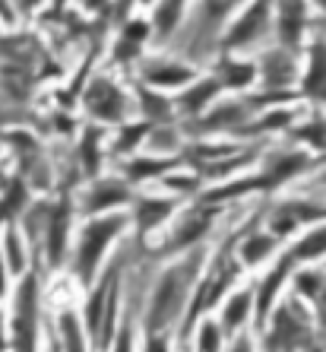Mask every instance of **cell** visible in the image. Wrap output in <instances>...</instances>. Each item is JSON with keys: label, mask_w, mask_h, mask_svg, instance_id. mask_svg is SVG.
Masks as SVG:
<instances>
[{"label": "cell", "mask_w": 326, "mask_h": 352, "mask_svg": "<svg viewBox=\"0 0 326 352\" xmlns=\"http://www.w3.org/2000/svg\"><path fill=\"white\" fill-rule=\"evenodd\" d=\"M200 263H203V251H194L184 263L172 267L159 279V286L152 292V302H149V330L152 333H162L165 327H172L174 318L184 311V305L190 298V289L196 283V273H200Z\"/></svg>", "instance_id": "6da1fadb"}, {"label": "cell", "mask_w": 326, "mask_h": 352, "mask_svg": "<svg viewBox=\"0 0 326 352\" xmlns=\"http://www.w3.org/2000/svg\"><path fill=\"white\" fill-rule=\"evenodd\" d=\"M314 340V320L301 298H286L279 305L272 318L266 320V336H263V349L266 352H298L310 346Z\"/></svg>", "instance_id": "7a4b0ae2"}, {"label": "cell", "mask_w": 326, "mask_h": 352, "mask_svg": "<svg viewBox=\"0 0 326 352\" xmlns=\"http://www.w3.org/2000/svg\"><path fill=\"white\" fill-rule=\"evenodd\" d=\"M127 226V216H105V219L89 222L80 235V248H76V276L82 279V286H89L95 276V267L105 254V248L111 245V238L121 235Z\"/></svg>", "instance_id": "3957f363"}, {"label": "cell", "mask_w": 326, "mask_h": 352, "mask_svg": "<svg viewBox=\"0 0 326 352\" xmlns=\"http://www.w3.org/2000/svg\"><path fill=\"white\" fill-rule=\"evenodd\" d=\"M294 257L288 254H282L276 263H272V270L266 273V276L253 286V295H257V305H253V318H257V327H266V320L272 318V311L279 308V295H282V286H286L288 279H292V273H294Z\"/></svg>", "instance_id": "277c9868"}, {"label": "cell", "mask_w": 326, "mask_h": 352, "mask_svg": "<svg viewBox=\"0 0 326 352\" xmlns=\"http://www.w3.org/2000/svg\"><path fill=\"white\" fill-rule=\"evenodd\" d=\"M260 86L272 96L279 92H292V86L301 80V70H298V60H294L292 51L286 48H272L260 58Z\"/></svg>", "instance_id": "5b68a950"}, {"label": "cell", "mask_w": 326, "mask_h": 352, "mask_svg": "<svg viewBox=\"0 0 326 352\" xmlns=\"http://www.w3.org/2000/svg\"><path fill=\"white\" fill-rule=\"evenodd\" d=\"M320 219H326V206L310 204V200H282L269 216V232L276 238H288L294 229H301L307 222L317 226Z\"/></svg>", "instance_id": "8992f818"}, {"label": "cell", "mask_w": 326, "mask_h": 352, "mask_svg": "<svg viewBox=\"0 0 326 352\" xmlns=\"http://www.w3.org/2000/svg\"><path fill=\"white\" fill-rule=\"evenodd\" d=\"M269 25H272V7L266 3H253V7H244L241 10V16L229 25V32H225V48L235 51V48H247L253 45L257 38H263Z\"/></svg>", "instance_id": "52a82bcc"}, {"label": "cell", "mask_w": 326, "mask_h": 352, "mask_svg": "<svg viewBox=\"0 0 326 352\" xmlns=\"http://www.w3.org/2000/svg\"><path fill=\"white\" fill-rule=\"evenodd\" d=\"M307 19H310V10L304 3H282L276 10V35H279V48L286 51H298L304 41V32H307Z\"/></svg>", "instance_id": "ba28073f"}, {"label": "cell", "mask_w": 326, "mask_h": 352, "mask_svg": "<svg viewBox=\"0 0 326 352\" xmlns=\"http://www.w3.org/2000/svg\"><path fill=\"white\" fill-rule=\"evenodd\" d=\"M301 96L310 102H326V41H310L307 60L301 70Z\"/></svg>", "instance_id": "9c48e42d"}, {"label": "cell", "mask_w": 326, "mask_h": 352, "mask_svg": "<svg viewBox=\"0 0 326 352\" xmlns=\"http://www.w3.org/2000/svg\"><path fill=\"white\" fill-rule=\"evenodd\" d=\"M314 165V159L301 149H288V153H276V156L266 162V168L260 172L263 188H276V184H286V181L304 175Z\"/></svg>", "instance_id": "30bf717a"}, {"label": "cell", "mask_w": 326, "mask_h": 352, "mask_svg": "<svg viewBox=\"0 0 326 352\" xmlns=\"http://www.w3.org/2000/svg\"><path fill=\"white\" fill-rule=\"evenodd\" d=\"M86 108L102 121H121L124 118V96L111 80H95L86 89Z\"/></svg>", "instance_id": "8fae6325"}, {"label": "cell", "mask_w": 326, "mask_h": 352, "mask_svg": "<svg viewBox=\"0 0 326 352\" xmlns=\"http://www.w3.org/2000/svg\"><path fill=\"white\" fill-rule=\"evenodd\" d=\"M16 352H35V279H23L16 302Z\"/></svg>", "instance_id": "7c38bea8"}, {"label": "cell", "mask_w": 326, "mask_h": 352, "mask_svg": "<svg viewBox=\"0 0 326 352\" xmlns=\"http://www.w3.org/2000/svg\"><path fill=\"white\" fill-rule=\"evenodd\" d=\"M253 305H257V295H253L251 286L231 292L229 298L222 302V320H219V327L229 330V333H244V324L251 320Z\"/></svg>", "instance_id": "4fadbf2b"}, {"label": "cell", "mask_w": 326, "mask_h": 352, "mask_svg": "<svg viewBox=\"0 0 326 352\" xmlns=\"http://www.w3.org/2000/svg\"><path fill=\"white\" fill-rule=\"evenodd\" d=\"M279 251V238L272 232H244L241 245H237V257L244 267H257V263H266L269 257Z\"/></svg>", "instance_id": "5bb4252c"}, {"label": "cell", "mask_w": 326, "mask_h": 352, "mask_svg": "<svg viewBox=\"0 0 326 352\" xmlns=\"http://www.w3.org/2000/svg\"><path fill=\"white\" fill-rule=\"evenodd\" d=\"M288 254L294 257V263H317L326 257V222H317L314 229H307L292 248Z\"/></svg>", "instance_id": "9a60e30c"}, {"label": "cell", "mask_w": 326, "mask_h": 352, "mask_svg": "<svg viewBox=\"0 0 326 352\" xmlns=\"http://www.w3.org/2000/svg\"><path fill=\"white\" fill-rule=\"evenodd\" d=\"M257 80H260V67L253 64V60L225 58V64L219 70V82L225 89H251Z\"/></svg>", "instance_id": "2e32d148"}, {"label": "cell", "mask_w": 326, "mask_h": 352, "mask_svg": "<svg viewBox=\"0 0 326 352\" xmlns=\"http://www.w3.org/2000/svg\"><path fill=\"white\" fill-rule=\"evenodd\" d=\"M209 222H212V213H209V210H190V213L181 219L178 229H174L172 245H174V248H190V245H196V241H200V238L209 232Z\"/></svg>", "instance_id": "e0dca14e"}, {"label": "cell", "mask_w": 326, "mask_h": 352, "mask_svg": "<svg viewBox=\"0 0 326 352\" xmlns=\"http://www.w3.org/2000/svg\"><path fill=\"white\" fill-rule=\"evenodd\" d=\"M225 89L219 82V76H209V80H200L194 86V89H187L184 96L178 98V108L184 111V115H196V111H203L206 105H209L212 98L219 96V92Z\"/></svg>", "instance_id": "ac0fdd59"}, {"label": "cell", "mask_w": 326, "mask_h": 352, "mask_svg": "<svg viewBox=\"0 0 326 352\" xmlns=\"http://www.w3.org/2000/svg\"><path fill=\"white\" fill-rule=\"evenodd\" d=\"M51 232H48V257L51 263H60L64 257V245H67V226H70V206L60 204L54 213H51Z\"/></svg>", "instance_id": "d6986e66"}, {"label": "cell", "mask_w": 326, "mask_h": 352, "mask_svg": "<svg viewBox=\"0 0 326 352\" xmlns=\"http://www.w3.org/2000/svg\"><path fill=\"white\" fill-rule=\"evenodd\" d=\"M146 80L155 86H187L194 80V70L181 64H152L146 70Z\"/></svg>", "instance_id": "ffe728a7"}, {"label": "cell", "mask_w": 326, "mask_h": 352, "mask_svg": "<svg viewBox=\"0 0 326 352\" xmlns=\"http://www.w3.org/2000/svg\"><path fill=\"white\" fill-rule=\"evenodd\" d=\"M174 210L172 200H143L139 204V213H137V222H139V229L146 232L152 229V226H159L162 219H168Z\"/></svg>", "instance_id": "44dd1931"}, {"label": "cell", "mask_w": 326, "mask_h": 352, "mask_svg": "<svg viewBox=\"0 0 326 352\" xmlns=\"http://www.w3.org/2000/svg\"><path fill=\"white\" fill-rule=\"evenodd\" d=\"M121 200H127V190L121 188V184H115V181H108V184H98L95 190L89 194V210H105V206H115L121 204Z\"/></svg>", "instance_id": "7402d4cb"}, {"label": "cell", "mask_w": 326, "mask_h": 352, "mask_svg": "<svg viewBox=\"0 0 326 352\" xmlns=\"http://www.w3.org/2000/svg\"><path fill=\"white\" fill-rule=\"evenodd\" d=\"M196 352H222V327L216 320H203V324H200Z\"/></svg>", "instance_id": "603a6c76"}, {"label": "cell", "mask_w": 326, "mask_h": 352, "mask_svg": "<svg viewBox=\"0 0 326 352\" xmlns=\"http://www.w3.org/2000/svg\"><path fill=\"white\" fill-rule=\"evenodd\" d=\"M294 121V111L292 108H272V111H266V115L257 118V131H282V127H288V124Z\"/></svg>", "instance_id": "cb8c5ba5"}, {"label": "cell", "mask_w": 326, "mask_h": 352, "mask_svg": "<svg viewBox=\"0 0 326 352\" xmlns=\"http://www.w3.org/2000/svg\"><path fill=\"white\" fill-rule=\"evenodd\" d=\"M181 16H184V7L181 3H162V7H155V23H159V32L168 35L174 29V25L181 23Z\"/></svg>", "instance_id": "d4e9b609"}, {"label": "cell", "mask_w": 326, "mask_h": 352, "mask_svg": "<svg viewBox=\"0 0 326 352\" xmlns=\"http://www.w3.org/2000/svg\"><path fill=\"white\" fill-rule=\"evenodd\" d=\"M60 330H64V346H67V352H86V349H82L80 324H76V318H73L70 311L60 318Z\"/></svg>", "instance_id": "484cf974"}, {"label": "cell", "mask_w": 326, "mask_h": 352, "mask_svg": "<svg viewBox=\"0 0 326 352\" xmlns=\"http://www.w3.org/2000/svg\"><path fill=\"white\" fill-rule=\"evenodd\" d=\"M172 165H174L172 159H162V162H152V159H146V162H133L130 168H127V175H130L133 181H139V178H152V175L168 172Z\"/></svg>", "instance_id": "4316f807"}, {"label": "cell", "mask_w": 326, "mask_h": 352, "mask_svg": "<svg viewBox=\"0 0 326 352\" xmlns=\"http://www.w3.org/2000/svg\"><path fill=\"white\" fill-rule=\"evenodd\" d=\"M3 248H7V257H10V270H13V273H23L25 257H23V245H19V235H16V232H7V238H3Z\"/></svg>", "instance_id": "83f0119b"}, {"label": "cell", "mask_w": 326, "mask_h": 352, "mask_svg": "<svg viewBox=\"0 0 326 352\" xmlns=\"http://www.w3.org/2000/svg\"><path fill=\"white\" fill-rule=\"evenodd\" d=\"M143 108H146V115H155V121L172 115V105L162 96H152V92H143Z\"/></svg>", "instance_id": "f1b7e54d"}, {"label": "cell", "mask_w": 326, "mask_h": 352, "mask_svg": "<svg viewBox=\"0 0 326 352\" xmlns=\"http://www.w3.org/2000/svg\"><path fill=\"white\" fill-rule=\"evenodd\" d=\"M115 352H133V333H130V324L121 330V336H117V346Z\"/></svg>", "instance_id": "f546056e"}, {"label": "cell", "mask_w": 326, "mask_h": 352, "mask_svg": "<svg viewBox=\"0 0 326 352\" xmlns=\"http://www.w3.org/2000/svg\"><path fill=\"white\" fill-rule=\"evenodd\" d=\"M229 352H253V340H251V333H237V340L231 343V349Z\"/></svg>", "instance_id": "4dcf8cb0"}, {"label": "cell", "mask_w": 326, "mask_h": 352, "mask_svg": "<svg viewBox=\"0 0 326 352\" xmlns=\"http://www.w3.org/2000/svg\"><path fill=\"white\" fill-rule=\"evenodd\" d=\"M146 352H168V346H165V336L162 333H152V336H149Z\"/></svg>", "instance_id": "1f68e13d"}, {"label": "cell", "mask_w": 326, "mask_h": 352, "mask_svg": "<svg viewBox=\"0 0 326 352\" xmlns=\"http://www.w3.org/2000/svg\"><path fill=\"white\" fill-rule=\"evenodd\" d=\"M139 133H143V127H137V131H124V137H121V143H117V149H127V146H133V143H137L139 140Z\"/></svg>", "instance_id": "d6a6232c"}, {"label": "cell", "mask_w": 326, "mask_h": 352, "mask_svg": "<svg viewBox=\"0 0 326 352\" xmlns=\"http://www.w3.org/2000/svg\"><path fill=\"white\" fill-rule=\"evenodd\" d=\"M0 295H3V263H0Z\"/></svg>", "instance_id": "836d02e7"}, {"label": "cell", "mask_w": 326, "mask_h": 352, "mask_svg": "<svg viewBox=\"0 0 326 352\" xmlns=\"http://www.w3.org/2000/svg\"><path fill=\"white\" fill-rule=\"evenodd\" d=\"M0 352H3V336H0Z\"/></svg>", "instance_id": "e575fe53"}, {"label": "cell", "mask_w": 326, "mask_h": 352, "mask_svg": "<svg viewBox=\"0 0 326 352\" xmlns=\"http://www.w3.org/2000/svg\"><path fill=\"white\" fill-rule=\"evenodd\" d=\"M320 184H326V175H323V178H320Z\"/></svg>", "instance_id": "d590c367"}]
</instances>
